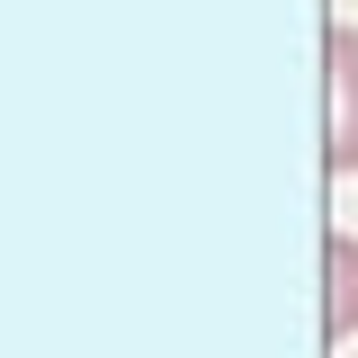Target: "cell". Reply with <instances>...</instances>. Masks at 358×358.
Returning <instances> with one entry per match:
<instances>
[{"instance_id": "cell-1", "label": "cell", "mask_w": 358, "mask_h": 358, "mask_svg": "<svg viewBox=\"0 0 358 358\" xmlns=\"http://www.w3.org/2000/svg\"><path fill=\"white\" fill-rule=\"evenodd\" d=\"M322 162L331 171H358V27L331 18L322 27Z\"/></svg>"}, {"instance_id": "cell-2", "label": "cell", "mask_w": 358, "mask_h": 358, "mask_svg": "<svg viewBox=\"0 0 358 358\" xmlns=\"http://www.w3.org/2000/svg\"><path fill=\"white\" fill-rule=\"evenodd\" d=\"M322 260H331V305H322V331H331V341H350V331H358V233H331V242H322Z\"/></svg>"}]
</instances>
